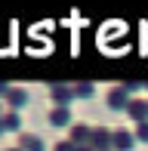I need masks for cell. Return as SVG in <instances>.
Here are the masks:
<instances>
[{"instance_id":"6da1fadb","label":"cell","mask_w":148,"mask_h":151,"mask_svg":"<svg viewBox=\"0 0 148 151\" xmlns=\"http://www.w3.org/2000/svg\"><path fill=\"white\" fill-rule=\"evenodd\" d=\"M22 151H43V142L37 136H22Z\"/></svg>"},{"instance_id":"7a4b0ae2","label":"cell","mask_w":148,"mask_h":151,"mask_svg":"<svg viewBox=\"0 0 148 151\" xmlns=\"http://www.w3.org/2000/svg\"><path fill=\"white\" fill-rule=\"evenodd\" d=\"M50 123H56V127H62V123H68V108H65V105H59L56 111L50 114Z\"/></svg>"},{"instance_id":"3957f363","label":"cell","mask_w":148,"mask_h":151,"mask_svg":"<svg viewBox=\"0 0 148 151\" xmlns=\"http://www.w3.org/2000/svg\"><path fill=\"white\" fill-rule=\"evenodd\" d=\"M9 96V105L12 108H22L25 102H28V93H22V90H12V93H6Z\"/></svg>"},{"instance_id":"277c9868","label":"cell","mask_w":148,"mask_h":151,"mask_svg":"<svg viewBox=\"0 0 148 151\" xmlns=\"http://www.w3.org/2000/svg\"><path fill=\"white\" fill-rule=\"evenodd\" d=\"M86 136H90V133H86V127H74V129H71V142H86Z\"/></svg>"},{"instance_id":"5b68a950","label":"cell","mask_w":148,"mask_h":151,"mask_svg":"<svg viewBox=\"0 0 148 151\" xmlns=\"http://www.w3.org/2000/svg\"><path fill=\"white\" fill-rule=\"evenodd\" d=\"M108 102H111V108H124V93H120V90H111Z\"/></svg>"},{"instance_id":"8992f818","label":"cell","mask_w":148,"mask_h":151,"mask_svg":"<svg viewBox=\"0 0 148 151\" xmlns=\"http://www.w3.org/2000/svg\"><path fill=\"white\" fill-rule=\"evenodd\" d=\"M52 96H56L59 102H65V99H71V93L65 90V86H52Z\"/></svg>"},{"instance_id":"52a82bcc","label":"cell","mask_w":148,"mask_h":151,"mask_svg":"<svg viewBox=\"0 0 148 151\" xmlns=\"http://www.w3.org/2000/svg\"><path fill=\"white\" fill-rule=\"evenodd\" d=\"M93 142H96V145H108V133H105V129L93 133Z\"/></svg>"},{"instance_id":"ba28073f","label":"cell","mask_w":148,"mask_h":151,"mask_svg":"<svg viewBox=\"0 0 148 151\" xmlns=\"http://www.w3.org/2000/svg\"><path fill=\"white\" fill-rule=\"evenodd\" d=\"M114 142H117L120 148H130V136H124V133H117V136H114Z\"/></svg>"},{"instance_id":"9c48e42d","label":"cell","mask_w":148,"mask_h":151,"mask_svg":"<svg viewBox=\"0 0 148 151\" xmlns=\"http://www.w3.org/2000/svg\"><path fill=\"white\" fill-rule=\"evenodd\" d=\"M3 127H19V117H16V114H6V117H3Z\"/></svg>"},{"instance_id":"30bf717a","label":"cell","mask_w":148,"mask_h":151,"mask_svg":"<svg viewBox=\"0 0 148 151\" xmlns=\"http://www.w3.org/2000/svg\"><path fill=\"white\" fill-rule=\"evenodd\" d=\"M0 133H3V120H0Z\"/></svg>"},{"instance_id":"8fae6325","label":"cell","mask_w":148,"mask_h":151,"mask_svg":"<svg viewBox=\"0 0 148 151\" xmlns=\"http://www.w3.org/2000/svg\"><path fill=\"white\" fill-rule=\"evenodd\" d=\"M9 151H19V148H9Z\"/></svg>"}]
</instances>
